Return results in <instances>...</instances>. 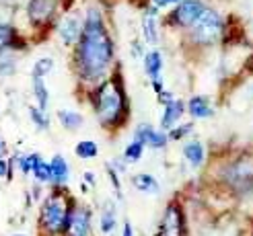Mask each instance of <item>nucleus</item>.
Instances as JSON below:
<instances>
[{
  "label": "nucleus",
  "instance_id": "f704fd0d",
  "mask_svg": "<svg viewBox=\"0 0 253 236\" xmlns=\"http://www.w3.org/2000/svg\"><path fill=\"white\" fill-rule=\"evenodd\" d=\"M0 152H2V142H0Z\"/></svg>",
  "mask_w": 253,
  "mask_h": 236
},
{
  "label": "nucleus",
  "instance_id": "bb28decb",
  "mask_svg": "<svg viewBox=\"0 0 253 236\" xmlns=\"http://www.w3.org/2000/svg\"><path fill=\"white\" fill-rule=\"evenodd\" d=\"M12 37H15V31H12L10 25H0V49L10 45Z\"/></svg>",
  "mask_w": 253,
  "mask_h": 236
},
{
  "label": "nucleus",
  "instance_id": "dca6fc26",
  "mask_svg": "<svg viewBox=\"0 0 253 236\" xmlns=\"http://www.w3.org/2000/svg\"><path fill=\"white\" fill-rule=\"evenodd\" d=\"M183 156L187 158V163L192 165V167H202V165H204V158H206L204 146H202L198 140L196 142H189V144L183 146Z\"/></svg>",
  "mask_w": 253,
  "mask_h": 236
},
{
  "label": "nucleus",
  "instance_id": "5701e85b",
  "mask_svg": "<svg viewBox=\"0 0 253 236\" xmlns=\"http://www.w3.org/2000/svg\"><path fill=\"white\" fill-rule=\"evenodd\" d=\"M142 152H144V146L140 144V142H132L128 148H126V152H124V158L128 160V163H136V160H140V156H142Z\"/></svg>",
  "mask_w": 253,
  "mask_h": 236
},
{
  "label": "nucleus",
  "instance_id": "20e7f679",
  "mask_svg": "<svg viewBox=\"0 0 253 236\" xmlns=\"http://www.w3.org/2000/svg\"><path fill=\"white\" fill-rule=\"evenodd\" d=\"M189 39L194 45L200 47H210L214 43H218L224 37V29L226 25L222 21V17L218 15L214 8H206L202 15L189 25Z\"/></svg>",
  "mask_w": 253,
  "mask_h": 236
},
{
  "label": "nucleus",
  "instance_id": "6ab92c4d",
  "mask_svg": "<svg viewBox=\"0 0 253 236\" xmlns=\"http://www.w3.org/2000/svg\"><path fill=\"white\" fill-rule=\"evenodd\" d=\"M31 170H33V175L37 177V181H42V183L52 179V170H49V165L43 163V160L40 158V154H33V167H31Z\"/></svg>",
  "mask_w": 253,
  "mask_h": 236
},
{
  "label": "nucleus",
  "instance_id": "1a4fd4ad",
  "mask_svg": "<svg viewBox=\"0 0 253 236\" xmlns=\"http://www.w3.org/2000/svg\"><path fill=\"white\" fill-rule=\"evenodd\" d=\"M56 8H58V0H31L27 6L29 21L35 25H43L54 17Z\"/></svg>",
  "mask_w": 253,
  "mask_h": 236
},
{
  "label": "nucleus",
  "instance_id": "2f4dec72",
  "mask_svg": "<svg viewBox=\"0 0 253 236\" xmlns=\"http://www.w3.org/2000/svg\"><path fill=\"white\" fill-rule=\"evenodd\" d=\"M124 236H132V226H130V222H126V224H124Z\"/></svg>",
  "mask_w": 253,
  "mask_h": 236
},
{
  "label": "nucleus",
  "instance_id": "6e6552de",
  "mask_svg": "<svg viewBox=\"0 0 253 236\" xmlns=\"http://www.w3.org/2000/svg\"><path fill=\"white\" fill-rule=\"evenodd\" d=\"M88 230H91V214H88V209L84 207L70 209L64 232L68 236H88Z\"/></svg>",
  "mask_w": 253,
  "mask_h": 236
},
{
  "label": "nucleus",
  "instance_id": "72a5a7b5",
  "mask_svg": "<svg viewBox=\"0 0 253 236\" xmlns=\"http://www.w3.org/2000/svg\"><path fill=\"white\" fill-rule=\"evenodd\" d=\"M84 179H86V181H91V183H93V181H95V179H93V172H86V175H84Z\"/></svg>",
  "mask_w": 253,
  "mask_h": 236
},
{
  "label": "nucleus",
  "instance_id": "f8f14e48",
  "mask_svg": "<svg viewBox=\"0 0 253 236\" xmlns=\"http://www.w3.org/2000/svg\"><path fill=\"white\" fill-rule=\"evenodd\" d=\"M185 111H189V115L196 119H208L214 115V107L210 105V99L202 95L189 99V103L185 105Z\"/></svg>",
  "mask_w": 253,
  "mask_h": 236
},
{
  "label": "nucleus",
  "instance_id": "473e14b6",
  "mask_svg": "<svg viewBox=\"0 0 253 236\" xmlns=\"http://www.w3.org/2000/svg\"><path fill=\"white\" fill-rule=\"evenodd\" d=\"M6 175V165H4V160H0V177H4Z\"/></svg>",
  "mask_w": 253,
  "mask_h": 236
},
{
  "label": "nucleus",
  "instance_id": "a211bd4d",
  "mask_svg": "<svg viewBox=\"0 0 253 236\" xmlns=\"http://www.w3.org/2000/svg\"><path fill=\"white\" fill-rule=\"evenodd\" d=\"M134 187L138 191H144V193H159V183L153 175H146V172H140V175H136L132 179Z\"/></svg>",
  "mask_w": 253,
  "mask_h": 236
},
{
  "label": "nucleus",
  "instance_id": "aec40b11",
  "mask_svg": "<svg viewBox=\"0 0 253 236\" xmlns=\"http://www.w3.org/2000/svg\"><path fill=\"white\" fill-rule=\"evenodd\" d=\"M33 91H35V97H37V103H40V109L45 111L49 95H47V89H45L43 76H37V74H33Z\"/></svg>",
  "mask_w": 253,
  "mask_h": 236
},
{
  "label": "nucleus",
  "instance_id": "f03ea898",
  "mask_svg": "<svg viewBox=\"0 0 253 236\" xmlns=\"http://www.w3.org/2000/svg\"><path fill=\"white\" fill-rule=\"evenodd\" d=\"M95 113L103 128H116L128 113V99L118 76L105 80L95 93Z\"/></svg>",
  "mask_w": 253,
  "mask_h": 236
},
{
  "label": "nucleus",
  "instance_id": "0eeeda50",
  "mask_svg": "<svg viewBox=\"0 0 253 236\" xmlns=\"http://www.w3.org/2000/svg\"><path fill=\"white\" fill-rule=\"evenodd\" d=\"M159 236H187V226H185V216L183 209L177 202H171L165 209V216L161 222V232Z\"/></svg>",
  "mask_w": 253,
  "mask_h": 236
},
{
  "label": "nucleus",
  "instance_id": "f257e3e1",
  "mask_svg": "<svg viewBox=\"0 0 253 236\" xmlns=\"http://www.w3.org/2000/svg\"><path fill=\"white\" fill-rule=\"evenodd\" d=\"M113 60V43L105 29L103 17L97 8L86 12V21L83 25L81 37L77 39V68L81 78L99 80Z\"/></svg>",
  "mask_w": 253,
  "mask_h": 236
},
{
  "label": "nucleus",
  "instance_id": "423d86ee",
  "mask_svg": "<svg viewBox=\"0 0 253 236\" xmlns=\"http://www.w3.org/2000/svg\"><path fill=\"white\" fill-rule=\"evenodd\" d=\"M206 8L208 6L202 0H181V2H177L175 10L169 15V23L175 25V27L187 29Z\"/></svg>",
  "mask_w": 253,
  "mask_h": 236
},
{
  "label": "nucleus",
  "instance_id": "4468645a",
  "mask_svg": "<svg viewBox=\"0 0 253 236\" xmlns=\"http://www.w3.org/2000/svg\"><path fill=\"white\" fill-rule=\"evenodd\" d=\"M144 70L148 74L150 80H157L161 78V70H163V56L159 49H153V52H148L144 56Z\"/></svg>",
  "mask_w": 253,
  "mask_h": 236
},
{
  "label": "nucleus",
  "instance_id": "f3484780",
  "mask_svg": "<svg viewBox=\"0 0 253 236\" xmlns=\"http://www.w3.org/2000/svg\"><path fill=\"white\" fill-rule=\"evenodd\" d=\"M49 170H52V179L49 181H54L56 185H64L68 181V165L60 154L54 156V160L49 163Z\"/></svg>",
  "mask_w": 253,
  "mask_h": 236
},
{
  "label": "nucleus",
  "instance_id": "cd10ccee",
  "mask_svg": "<svg viewBox=\"0 0 253 236\" xmlns=\"http://www.w3.org/2000/svg\"><path fill=\"white\" fill-rule=\"evenodd\" d=\"M31 117H33V121H35L42 130H47V119H45V115H43L42 109H31Z\"/></svg>",
  "mask_w": 253,
  "mask_h": 236
},
{
  "label": "nucleus",
  "instance_id": "9d476101",
  "mask_svg": "<svg viewBox=\"0 0 253 236\" xmlns=\"http://www.w3.org/2000/svg\"><path fill=\"white\" fill-rule=\"evenodd\" d=\"M136 142H140L142 146H150V148H157V150H161V148L167 146V134L163 132H157L153 130L150 126H140L136 130Z\"/></svg>",
  "mask_w": 253,
  "mask_h": 236
},
{
  "label": "nucleus",
  "instance_id": "c756f323",
  "mask_svg": "<svg viewBox=\"0 0 253 236\" xmlns=\"http://www.w3.org/2000/svg\"><path fill=\"white\" fill-rule=\"evenodd\" d=\"M107 170H109V177H111V183H113V187H116L118 195L122 197V187H120V179H118V172H116V170H113L111 167H107Z\"/></svg>",
  "mask_w": 253,
  "mask_h": 236
},
{
  "label": "nucleus",
  "instance_id": "4be33fe9",
  "mask_svg": "<svg viewBox=\"0 0 253 236\" xmlns=\"http://www.w3.org/2000/svg\"><path fill=\"white\" fill-rule=\"evenodd\" d=\"M74 152H77L79 158H95L99 154V148L95 142L84 140V142H79V146L74 148Z\"/></svg>",
  "mask_w": 253,
  "mask_h": 236
},
{
  "label": "nucleus",
  "instance_id": "a878e982",
  "mask_svg": "<svg viewBox=\"0 0 253 236\" xmlns=\"http://www.w3.org/2000/svg\"><path fill=\"white\" fill-rule=\"evenodd\" d=\"M192 130H194V123H185V126H179V128H175V126H173L167 138H171V140H181L183 135H187Z\"/></svg>",
  "mask_w": 253,
  "mask_h": 236
},
{
  "label": "nucleus",
  "instance_id": "7ed1b4c3",
  "mask_svg": "<svg viewBox=\"0 0 253 236\" xmlns=\"http://www.w3.org/2000/svg\"><path fill=\"white\" fill-rule=\"evenodd\" d=\"M216 179L231 195L247 197L253 193V154H239L224 160L216 170Z\"/></svg>",
  "mask_w": 253,
  "mask_h": 236
},
{
  "label": "nucleus",
  "instance_id": "c85d7f7f",
  "mask_svg": "<svg viewBox=\"0 0 253 236\" xmlns=\"http://www.w3.org/2000/svg\"><path fill=\"white\" fill-rule=\"evenodd\" d=\"M19 167H21L23 175H27V172L31 170V167H33V154L31 156H21L19 158Z\"/></svg>",
  "mask_w": 253,
  "mask_h": 236
},
{
  "label": "nucleus",
  "instance_id": "b1692460",
  "mask_svg": "<svg viewBox=\"0 0 253 236\" xmlns=\"http://www.w3.org/2000/svg\"><path fill=\"white\" fill-rule=\"evenodd\" d=\"M113 226H116V212H113V207L109 205L105 212H103V216H101V230H103V232H111Z\"/></svg>",
  "mask_w": 253,
  "mask_h": 236
},
{
  "label": "nucleus",
  "instance_id": "ddd939ff",
  "mask_svg": "<svg viewBox=\"0 0 253 236\" xmlns=\"http://www.w3.org/2000/svg\"><path fill=\"white\" fill-rule=\"evenodd\" d=\"M183 113H185V103L183 101H175V99H171L169 103H165V113H163V119H161L163 130H171L175 123L181 119Z\"/></svg>",
  "mask_w": 253,
  "mask_h": 236
},
{
  "label": "nucleus",
  "instance_id": "2eb2a0df",
  "mask_svg": "<svg viewBox=\"0 0 253 236\" xmlns=\"http://www.w3.org/2000/svg\"><path fill=\"white\" fill-rule=\"evenodd\" d=\"M157 6L153 8H148L146 12V17L142 21V31H144V39L150 43V45H155L159 41V31H157V21H155V15H157Z\"/></svg>",
  "mask_w": 253,
  "mask_h": 236
},
{
  "label": "nucleus",
  "instance_id": "7c9ffc66",
  "mask_svg": "<svg viewBox=\"0 0 253 236\" xmlns=\"http://www.w3.org/2000/svg\"><path fill=\"white\" fill-rule=\"evenodd\" d=\"M177 2H181V0H153V4L157 8H165V6H171V4H177Z\"/></svg>",
  "mask_w": 253,
  "mask_h": 236
},
{
  "label": "nucleus",
  "instance_id": "412c9836",
  "mask_svg": "<svg viewBox=\"0 0 253 236\" xmlns=\"http://www.w3.org/2000/svg\"><path fill=\"white\" fill-rule=\"evenodd\" d=\"M62 126L66 130H79L83 126V115L81 113H74V111H60L58 113Z\"/></svg>",
  "mask_w": 253,
  "mask_h": 236
},
{
  "label": "nucleus",
  "instance_id": "393cba45",
  "mask_svg": "<svg viewBox=\"0 0 253 236\" xmlns=\"http://www.w3.org/2000/svg\"><path fill=\"white\" fill-rule=\"evenodd\" d=\"M52 68H54V60L52 58H42V60H37V64L33 68V74H37V76H45Z\"/></svg>",
  "mask_w": 253,
  "mask_h": 236
},
{
  "label": "nucleus",
  "instance_id": "39448f33",
  "mask_svg": "<svg viewBox=\"0 0 253 236\" xmlns=\"http://www.w3.org/2000/svg\"><path fill=\"white\" fill-rule=\"evenodd\" d=\"M68 216H70V209L66 203V197L62 193L49 195L42 207V224L52 234H56L66 228Z\"/></svg>",
  "mask_w": 253,
  "mask_h": 236
},
{
  "label": "nucleus",
  "instance_id": "9b49d317",
  "mask_svg": "<svg viewBox=\"0 0 253 236\" xmlns=\"http://www.w3.org/2000/svg\"><path fill=\"white\" fill-rule=\"evenodd\" d=\"M81 31H83V23L79 21V17H72V15L66 17L58 27V33H60L62 41H64L66 45L77 43V39L81 37Z\"/></svg>",
  "mask_w": 253,
  "mask_h": 236
}]
</instances>
